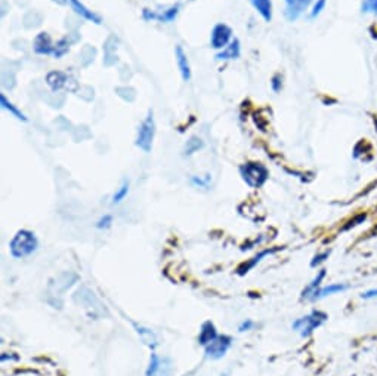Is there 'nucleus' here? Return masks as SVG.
<instances>
[{"label": "nucleus", "mask_w": 377, "mask_h": 376, "mask_svg": "<svg viewBox=\"0 0 377 376\" xmlns=\"http://www.w3.org/2000/svg\"><path fill=\"white\" fill-rule=\"evenodd\" d=\"M39 249V239L30 230H18L9 242V252L15 260H24L36 253Z\"/></svg>", "instance_id": "1"}, {"label": "nucleus", "mask_w": 377, "mask_h": 376, "mask_svg": "<svg viewBox=\"0 0 377 376\" xmlns=\"http://www.w3.org/2000/svg\"><path fill=\"white\" fill-rule=\"evenodd\" d=\"M328 320V315L327 312L321 311V310H313L309 314L303 315L296 319L293 323H291V329L295 332H298L302 338H309L313 332L321 327L323 324Z\"/></svg>", "instance_id": "2"}, {"label": "nucleus", "mask_w": 377, "mask_h": 376, "mask_svg": "<svg viewBox=\"0 0 377 376\" xmlns=\"http://www.w3.org/2000/svg\"><path fill=\"white\" fill-rule=\"evenodd\" d=\"M240 175L250 188H260L269 178V170L259 162H247L240 166Z\"/></svg>", "instance_id": "3"}, {"label": "nucleus", "mask_w": 377, "mask_h": 376, "mask_svg": "<svg viewBox=\"0 0 377 376\" xmlns=\"http://www.w3.org/2000/svg\"><path fill=\"white\" fill-rule=\"evenodd\" d=\"M154 135H156V122L153 117V110H148V114L143 118V122L138 129L136 141H135L136 147L141 148L143 153H151Z\"/></svg>", "instance_id": "4"}, {"label": "nucleus", "mask_w": 377, "mask_h": 376, "mask_svg": "<svg viewBox=\"0 0 377 376\" xmlns=\"http://www.w3.org/2000/svg\"><path fill=\"white\" fill-rule=\"evenodd\" d=\"M173 363L169 357H160L157 352H151L150 363L145 370V376H172Z\"/></svg>", "instance_id": "5"}, {"label": "nucleus", "mask_w": 377, "mask_h": 376, "mask_svg": "<svg viewBox=\"0 0 377 376\" xmlns=\"http://www.w3.org/2000/svg\"><path fill=\"white\" fill-rule=\"evenodd\" d=\"M233 345V338L228 335H219L213 342H210L208 345L204 347V354L207 359L212 360H219L222 357H225V354Z\"/></svg>", "instance_id": "6"}, {"label": "nucleus", "mask_w": 377, "mask_h": 376, "mask_svg": "<svg viewBox=\"0 0 377 376\" xmlns=\"http://www.w3.org/2000/svg\"><path fill=\"white\" fill-rule=\"evenodd\" d=\"M233 30L226 24H218L215 26L212 36H210V46L213 49H225L233 40Z\"/></svg>", "instance_id": "7"}, {"label": "nucleus", "mask_w": 377, "mask_h": 376, "mask_svg": "<svg viewBox=\"0 0 377 376\" xmlns=\"http://www.w3.org/2000/svg\"><path fill=\"white\" fill-rule=\"evenodd\" d=\"M284 2H286V8H284L286 18L288 21H296L305 13L312 0H284Z\"/></svg>", "instance_id": "8"}, {"label": "nucleus", "mask_w": 377, "mask_h": 376, "mask_svg": "<svg viewBox=\"0 0 377 376\" xmlns=\"http://www.w3.org/2000/svg\"><path fill=\"white\" fill-rule=\"evenodd\" d=\"M349 286L346 283H331L328 286H321L315 293L312 295L311 301H320V299H324L327 296H333V295H338V293H342L345 290H348Z\"/></svg>", "instance_id": "9"}, {"label": "nucleus", "mask_w": 377, "mask_h": 376, "mask_svg": "<svg viewBox=\"0 0 377 376\" xmlns=\"http://www.w3.org/2000/svg\"><path fill=\"white\" fill-rule=\"evenodd\" d=\"M175 55H176V63H178V68H179V73L182 76V80L183 82H188L193 76V71H191V65H190V61H188V56H186V53L183 52V49L179 45L175 49Z\"/></svg>", "instance_id": "10"}, {"label": "nucleus", "mask_w": 377, "mask_h": 376, "mask_svg": "<svg viewBox=\"0 0 377 376\" xmlns=\"http://www.w3.org/2000/svg\"><path fill=\"white\" fill-rule=\"evenodd\" d=\"M218 337H219V335H218V330H216L215 324L207 320V322H204V323L201 324V327H200L198 344H200L201 347H206V345H208L210 342H213Z\"/></svg>", "instance_id": "11"}, {"label": "nucleus", "mask_w": 377, "mask_h": 376, "mask_svg": "<svg viewBox=\"0 0 377 376\" xmlns=\"http://www.w3.org/2000/svg\"><path fill=\"white\" fill-rule=\"evenodd\" d=\"M65 2L70 3V6L73 8V11L76 13H78L80 16H83L85 19L92 21V23H95V24H101V16L96 15L95 12H92V11H89L81 2H78V0H65Z\"/></svg>", "instance_id": "12"}, {"label": "nucleus", "mask_w": 377, "mask_h": 376, "mask_svg": "<svg viewBox=\"0 0 377 376\" xmlns=\"http://www.w3.org/2000/svg\"><path fill=\"white\" fill-rule=\"evenodd\" d=\"M325 275H327V270L325 268H321L320 271L317 272V275L312 279V282L311 283H308L306 287L302 290V299H308V301H311L312 298V295L321 287V283H323V280L325 279Z\"/></svg>", "instance_id": "13"}, {"label": "nucleus", "mask_w": 377, "mask_h": 376, "mask_svg": "<svg viewBox=\"0 0 377 376\" xmlns=\"http://www.w3.org/2000/svg\"><path fill=\"white\" fill-rule=\"evenodd\" d=\"M34 51L40 55H51L55 52V46H52V40L48 33H40L34 39Z\"/></svg>", "instance_id": "14"}, {"label": "nucleus", "mask_w": 377, "mask_h": 376, "mask_svg": "<svg viewBox=\"0 0 377 376\" xmlns=\"http://www.w3.org/2000/svg\"><path fill=\"white\" fill-rule=\"evenodd\" d=\"M277 250H278L277 247H273V249H265V250H262V252H259V253H258L256 256H253V258H252L250 261L244 262V264H243L241 267H238V270H237V271H238V274H240V275H244V274H247V272L250 271L252 268H255V267H256V265H258V264H259L260 261L263 260L265 256H268V255H273V253H275Z\"/></svg>", "instance_id": "15"}, {"label": "nucleus", "mask_w": 377, "mask_h": 376, "mask_svg": "<svg viewBox=\"0 0 377 376\" xmlns=\"http://www.w3.org/2000/svg\"><path fill=\"white\" fill-rule=\"evenodd\" d=\"M133 324V327L136 329V333L139 335L141 338V341H142L143 344L146 345V347H150L151 350H154L157 345H158V339H157L156 333L151 330V329H148V327H143L141 324H136V323H132Z\"/></svg>", "instance_id": "16"}, {"label": "nucleus", "mask_w": 377, "mask_h": 376, "mask_svg": "<svg viewBox=\"0 0 377 376\" xmlns=\"http://www.w3.org/2000/svg\"><path fill=\"white\" fill-rule=\"evenodd\" d=\"M178 12H179V6L176 5V6H172L167 11L160 13L143 11V18H146V19H158V21H163V23H172L176 18Z\"/></svg>", "instance_id": "17"}, {"label": "nucleus", "mask_w": 377, "mask_h": 376, "mask_svg": "<svg viewBox=\"0 0 377 376\" xmlns=\"http://www.w3.org/2000/svg\"><path fill=\"white\" fill-rule=\"evenodd\" d=\"M250 3L266 23L273 19V2L271 0H250Z\"/></svg>", "instance_id": "18"}, {"label": "nucleus", "mask_w": 377, "mask_h": 376, "mask_svg": "<svg viewBox=\"0 0 377 376\" xmlns=\"http://www.w3.org/2000/svg\"><path fill=\"white\" fill-rule=\"evenodd\" d=\"M240 42L234 39L225 49H222L221 52L216 55V60H237L240 56Z\"/></svg>", "instance_id": "19"}, {"label": "nucleus", "mask_w": 377, "mask_h": 376, "mask_svg": "<svg viewBox=\"0 0 377 376\" xmlns=\"http://www.w3.org/2000/svg\"><path fill=\"white\" fill-rule=\"evenodd\" d=\"M65 82H67V76H65L64 73H59V71H52L46 77V83L49 85V88L53 92L62 89L65 86Z\"/></svg>", "instance_id": "20"}, {"label": "nucleus", "mask_w": 377, "mask_h": 376, "mask_svg": "<svg viewBox=\"0 0 377 376\" xmlns=\"http://www.w3.org/2000/svg\"><path fill=\"white\" fill-rule=\"evenodd\" d=\"M129 194V181L128 180H124V181L121 182V185L117 188V191L114 193L113 195V199H111V203L113 205H118V203H121L126 197Z\"/></svg>", "instance_id": "21"}, {"label": "nucleus", "mask_w": 377, "mask_h": 376, "mask_svg": "<svg viewBox=\"0 0 377 376\" xmlns=\"http://www.w3.org/2000/svg\"><path fill=\"white\" fill-rule=\"evenodd\" d=\"M0 104H2V107H3L5 110H8V111H9L11 114H13V116L16 117V118H19V120H27V117L24 116V114H23V113H21V111H19V110H18V108H16V107L11 103V101H8V100H6V96H5L3 93L0 95Z\"/></svg>", "instance_id": "22"}, {"label": "nucleus", "mask_w": 377, "mask_h": 376, "mask_svg": "<svg viewBox=\"0 0 377 376\" xmlns=\"http://www.w3.org/2000/svg\"><path fill=\"white\" fill-rule=\"evenodd\" d=\"M203 147V141L197 136H193L190 141H186V145H185V154L186 156H191L194 154L195 151H198L200 148Z\"/></svg>", "instance_id": "23"}, {"label": "nucleus", "mask_w": 377, "mask_h": 376, "mask_svg": "<svg viewBox=\"0 0 377 376\" xmlns=\"http://www.w3.org/2000/svg\"><path fill=\"white\" fill-rule=\"evenodd\" d=\"M330 253H331V250L330 249H327V250H324V252H321V253H317L315 256L312 258V261H311V268H317V267H320L321 264H324L325 261L328 260V256H330Z\"/></svg>", "instance_id": "24"}, {"label": "nucleus", "mask_w": 377, "mask_h": 376, "mask_svg": "<svg viewBox=\"0 0 377 376\" xmlns=\"http://www.w3.org/2000/svg\"><path fill=\"white\" fill-rule=\"evenodd\" d=\"M191 184L195 185V187H198V188H208V185H210V175H206L204 178L193 175L191 176Z\"/></svg>", "instance_id": "25"}, {"label": "nucleus", "mask_w": 377, "mask_h": 376, "mask_svg": "<svg viewBox=\"0 0 377 376\" xmlns=\"http://www.w3.org/2000/svg\"><path fill=\"white\" fill-rule=\"evenodd\" d=\"M361 12L377 15V0H364L361 5Z\"/></svg>", "instance_id": "26"}, {"label": "nucleus", "mask_w": 377, "mask_h": 376, "mask_svg": "<svg viewBox=\"0 0 377 376\" xmlns=\"http://www.w3.org/2000/svg\"><path fill=\"white\" fill-rule=\"evenodd\" d=\"M111 224H113V216L111 215H104V216H101L98 222H96V228L98 230H107V228H110L111 227Z\"/></svg>", "instance_id": "27"}, {"label": "nucleus", "mask_w": 377, "mask_h": 376, "mask_svg": "<svg viewBox=\"0 0 377 376\" xmlns=\"http://www.w3.org/2000/svg\"><path fill=\"white\" fill-rule=\"evenodd\" d=\"M324 8H325V0H317V2L313 3L311 12H309V18H315V16H318L320 13L324 11Z\"/></svg>", "instance_id": "28"}, {"label": "nucleus", "mask_w": 377, "mask_h": 376, "mask_svg": "<svg viewBox=\"0 0 377 376\" xmlns=\"http://www.w3.org/2000/svg\"><path fill=\"white\" fill-rule=\"evenodd\" d=\"M271 86H273L274 92L281 91V88H283V77L280 74H275L273 77V82H271Z\"/></svg>", "instance_id": "29"}, {"label": "nucleus", "mask_w": 377, "mask_h": 376, "mask_svg": "<svg viewBox=\"0 0 377 376\" xmlns=\"http://www.w3.org/2000/svg\"><path fill=\"white\" fill-rule=\"evenodd\" d=\"M255 327V322L250 320V319H246L244 322H241V324L238 326V332H248Z\"/></svg>", "instance_id": "30"}, {"label": "nucleus", "mask_w": 377, "mask_h": 376, "mask_svg": "<svg viewBox=\"0 0 377 376\" xmlns=\"http://www.w3.org/2000/svg\"><path fill=\"white\" fill-rule=\"evenodd\" d=\"M361 298L368 301V299H376L377 298V289H370V290H365L361 293Z\"/></svg>", "instance_id": "31"}, {"label": "nucleus", "mask_w": 377, "mask_h": 376, "mask_svg": "<svg viewBox=\"0 0 377 376\" xmlns=\"http://www.w3.org/2000/svg\"><path fill=\"white\" fill-rule=\"evenodd\" d=\"M6 359H8V355H5V354H3V355H2V362H5ZM9 360H18V357H13V355H9Z\"/></svg>", "instance_id": "32"}]
</instances>
